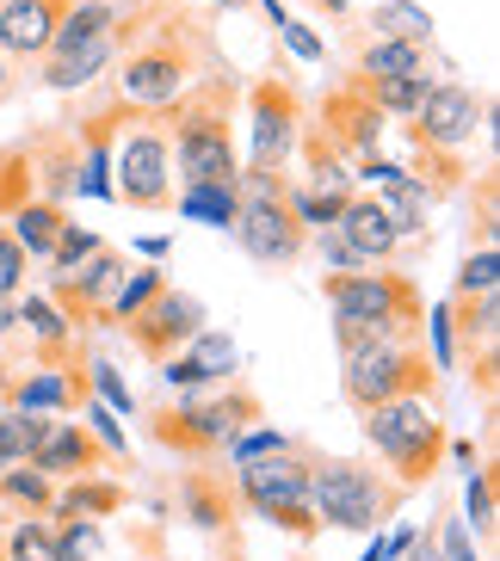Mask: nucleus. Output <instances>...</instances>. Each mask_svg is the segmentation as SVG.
Listing matches in <instances>:
<instances>
[{
	"instance_id": "obj_38",
	"label": "nucleus",
	"mask_w": 500,
	"mask_h": 561,
	"mask_svg": "<svg viewBox=\"0 0 500 561\" xmlns=\"http://www.w3.org/2000/svg\"><path fill=\"white\" fill-rule=\"evenodd\" d=\"M19 284H25V248L0 229V297H19Z\"/></svg>"
},
{
	"instance_id": "obj_2",
	"label": "nucleus",
	"mask_w": 500,
	"mask_h": 561,
	"mask_svg": "<svg viewBox=\"0 0 500 561\" xmlns=\"http://www.w3.org/2000/svg\"><path fill=\"white\" fill-rule=\"evenodd\" d=\"M253 420H266L260 396H253V389H241L235 377H223V382H204V389L173 396V408L155 413L149 432H155V445H167V450H180V457L204 462V457H223V445H229L235 432H248Z\"/></svg>"
},
{
	"instance_id": "obj_39",
	"label": "nucleus",
	"mask_w": 500,
	"mask_h": 561,
	"mask_svg": "<svg viewBox=\"0 0 500 561\" xmlns=\"http://www.w3.org/2000/svg\"><path fill=\"white\" fill-rule=\"evenodd\" d=\"M93 377H100V396H105V408L112 413H130V389L112 377V364H93Z\"/></svg>"
},
{
	"instance_id": "obj_9",
	"label": "nucleus",
	"mask_w": 500,
	"mask_h": 561,
	"mask_svg": "<svg viewBox=\"0 0 500 561\" xmlns=\"http://www.w3.org/2000/svg\"><path fill=\"white\" fill-rule=\"evenodd\" d=\"M284 173H235V222L229 234L241 241V253H248L253 265H272V272H284V265H297L303 253H309V229H303L297 216H291V204H284Z\"/></svg>"
},
{
	"instance_id": "obj_7",
	"label": "nucleus",
	"mask_w": 500,
	"mask_h": 561,
	"mask_svg": "<svg viewBox=\"0 0 500 561\" xmlns=\"http://www.w3.org/2000/svg\"><path fill=\"white\" fill-rule=\"evenodd\" d=\"M309 462L297 445L284 450H266V457H248L235 462V506L248 512V518H260V525L272 530H291V537H316V512H309Z\"/></svg>"
},
{
	"instance_id": "obj_44",
	"label": "nucleus",
	"mask_w": 500,
	"mask_h": 561,
	"mask_svg": "<svg viewBox=\"0 0 500 561\" xmlns=\"http://www.w3.org/2000/svg\"><path fill=\"white\" fill-rule=\"evenodd\" d=\"M217 7H223V13H229V7H248V0H217Z\"/></svg>"
},
{
	"instance_id": "obj_40",
	"label": "nucleus",
	"mask_w": 500,
	"mask_h": 561,
	"mask_svg": "<svg viewBox=\"0 0 500 561\" xmlns=\"http://www.w3.org/2000/svg\"><path fill=\"white\" fill-rule=\"evenodd\" d=\"M401 561H433V537H408V543H401Z\"/></svg>"
},
{
	"instance_id": "obj_13",
	"label": "nucleus",
	"mask_w": 500,
	"mask_h": 561,
	"mask_svg": "<svg viewBox=\"0 0 500 561\" xmlns=\"http://www.w3.org/2000/svg\"><path fill=\"white\" fill-rule=\"evenodd\" d=\"M384 124H389V117L365 100V87L346 81V87H333V93H328L316 130L328 136L346 161H365V154H377V142H384Z\"/></svg>"
},
{
	"instance_id": "obj_33",
	"label": "nucleus",
	"mask_w": 500,
	"mask_h": 561,
	"mask_svg": "<svg viewBox=\"0 0 500 561\" xmlns=\"http://www.w3.org/2000/svg\"><path fill=\"white\" fill-rule=\"evenodd\" d=\"M482 290H500L495 241H476V253H464V272H457V290H451V297H482Z\"/></svg>"
},
{
	"instance_id": "obj_26",
	"label": "nucleus",
	"mask_w": 500,
	"mask_h": 561,
	"mask_svg": "<svg viewBox=\"0 0 500 561\" xmlns=\"http://www.w3.org/2000/svg\"><path fill=\"white\" fill-rule=\"evenodd\" d=\"M124 506V488H112V481H87L75 476V488H63V494H50V518H105V512Z\"/></svg>"
},
{
	"instance_id": "obj_14",
	"label": "nucleus",
	"mask_w": 500,
	"mask_h": 561,
	"mask_svg": "<svg viewBox=\"0 0 500 561\" xmlns=\"http://www.w3.org/2000/svg\"><path fill=\"white\" fill-rule=\"evenodd\" d=\"M0 401L19 413H63L81 401V370H75V358H63V364L32 358L25 377H0Z\"/></svg>"
},
{
	"instance_id": "obj_16",
	"label": "nucleus",
	"mask_w": 500,
	"mask_h": 561,
	"mask_svg": "<svg viewBox=\"0 0 500 561\" xmlns=\"http://www.w3.org/2000/svg\"><path fill=\"white\" fill-rule=\"evenodd\" d=\"M333 229H340V241H346L352 253L365 265H389L396 260V248H401V234H396V222L384 216V204L377 198H365V192H352L346 204H340V216H333Z\"/></svg>"
},
{
	"instance_id": "obj_41",
	"label": "nucleus",
	"mask_w": 500,
	"mask_h": 561,
	"mask_svg": "<svg viewBox=\"0 0 500 561\" xmlns=\"http://www.w3.org/2000/svg\"><path fill=\"white\" fill-rule=\"evenodd\" d=\"M303 7H316V13H328V19H346L352 13V0H303Z\"/></svg>"
},
{
	"instance_id": "obj_28",
	"label": "nucleus",
	"mask_w": 500,
	"mask_h": 561,
	"mask_svg": "<svg viewBox=\"0 0 500 561\" xmlns=\"http://www.w3.org/2000/svg\"><path fill=\"white\" fill-rule=\"evenodd\" d=\"M352 81L365 87V100L377 105L384 117H414L420 100H427V87H433V75H384V81H365V75H352Z\"/></svg>"
},
{
	"instance_id": "obj_3",
	"label": "nucleus",
	"mask_w": 500,
	"mask_h": 561,
	"mask_svg": "<svg viewBox=\"0 0 500 561\" xmlns=\"http://www.w3.org/2000/svg\"><path fill=\"white\" fill-rule=\"evenodd\" d=\"M328 302H333V340L340 352L371 333L420 340V297L414 284L389 265H359V272H328Z\"/></svg>"
},
{
	"instance_id": "obj_15",
	"label": "nucleus",
	"mask_w": 500,
	"mask_h": 561,
	"mask_svg": "<svg viewBox=\"0 0 500 561\" xmlns=\"http://www.w3.org/2000/svg\"><path fill=\"white\" fill-rule=\"evenodd\" d=\"M105 462V445L93 438V432L81 426V420H50V432H44V445L32 450V469H44L50 481H75V476H93Z\"/></svg>"
},
{
	"instance_id": "obj_42",
	"label": "nucleus",
	"mask_w": 500,
	"mask_h": 561,
	"mask_svg": "<svg viewBox=\"0 0 500 561\" xmlns=\"http://www.w3.org/2000/svg\"><path fill=\"white\" fill-rule=\"evenodd\" d=\"M19 328V314H13V297H0V340Z\"/></svg>"
},
{
	"instance_id": "obj_5",
	"label": "nucleus",
	"mask_w": 500,
	"mask_h": 561,
	"mask_svg": "<svg viewBox=\"0 0 500 561\" xmlns=\"http://www.w3.org/2000/svg\"><path fill=\"white\" fill-rule=\"evenodd\" d=\"M359 432L365 445L396 469V481L414 494L420 481H433L439 457H445V420L433 413V396H389L359 408Z\"/></svg>"
},
{
	"instance_id": "obj_43",
	"label": "nucleus",
	"mask_w": 500,
	"mask_h": 561,
	"mask_svg": "<svg viewBox=\"0 0 500 561\" xmlns=\"http://www.w3.org/2000/svg\"><path fill=\"white\" fill-rule=\"evenodd\" d=\"M0 100H13V62L0 56Z\"/></svg>"
},
{
	"instance_id": "obj_25",
	"label": "nucleus",
	"mask_w": 500,
	"mask_h": 561,
	"mask_svg": "<svg viewBox=\"0 0 500 561\" xmlns=\"http://www.w3.org/2000/svg\"><path fill=\"white\" fill-rule=\"evenodd\" d=\"M180 216H192V222H204V229H229L235 222V180H198V185H180Z\"/></svg>"
},
{
	"instance_id": "obj_24",
	"label": "nucleus",
	"mask_w": 500,
	"mask_h": 561,
	"mask_svg": "<svg viewBox=\"0 0 500 561\" xmlns=\"http://www.w3.org/2000/svg\"><path fill=\"white\" fill-rule=\"evenodd\" d=\"M359 75H365V81H384V75H427V44L371 37L365 50H359Z\"/></svg>"
},
{
	"instance_id": "obj_12",
	"label": "nucleus",
	"mask_w": 500,
	"mask_h": 561,
	"mask_svg": "<svg viewBox=\"0 0 500 561\" xmlns=\"http://www.w3.org/2000/svg\"><path fill=\"white\" fill-rule=\"evenodd\" d=\"M198 328H204V302L185 297V290H173V284H161V290H155L130 321H124V340H130L143 358L161 364V358H173V352H180Z\"/></svg>"
},
{
	"instance_id": "obj_10",
	"label": "nucleus",
	"mask_w": 500,
	"mask_h": 561,
	"mask_svg": "<svg viewBox=\"0 0 500 561\" xmlns=\"http://www.w3.org/2000/svg\"><path fill=\"white\" fill-rule=\"evenodd\" d=\"M433 358L420 352V340H396V333H371V340H352L340 352V396L352 408H371V401L389 396H433Z\"/></svg>"
},
{
	"instance_id": "obj_20",
	"label": "nucleus",
	"mask_w": 500,
	"mask_h": 561,
	"mask_svg": "<svg viewBox=\"0 0 500 561\" xmlns=\"http://www.w3.org/2000/svg\"><path fill=\"white\" fill-rule=\"evenodd\" d=\"M161 284H167V278H161V265H124V272L112 278V290L93 302L87 328H124V321H130V314L143 309V302H149Z\"/></svg>"
},
{
	"instance_id": "obj_27",
	"label": "nucleus",
	"mask_w": 500,
	"mask_h": 561,
	"mask_svg": "<svg viewBox=\"0 0 500 561\" xmlns=\"http://www.w3.org/2000/svg\"><path fill=\"white\" fill-rule=\"evenodd\" d=\"M371 37H408V44H433V13L420 0H377L371 7Z\"/></svg>"
},
{
	"instance_id": "obj_22",
	"label": "nucleus",
	"mask_w": 500,
	"mask_h": 561,
	"mask_svg": "<svg viewBox=\"0 0 500 561\" xmlns=\"http://www.w3.org/2000/svg\"><path fill=\"white\" fill-rule=\"evenodd\" d=\"M297 149H303V167H309V173H303V185H309V192H321V198H352V192H359V180H352V161L333 149L321 130L297 136Z\"/></svg>"
},
{
	"instance_id": "obj_31",
	"label": "nucleus",
	"mask_w": 500,
	"mask_h": 561,
	"mask_svg": "<svg viewBox=\"0 0 500 561\" xmlns=\"http://www.w3.org/2000/svg\"><path fill=\"white\" fill-rule=\"evenodd\" d=\"M464 525L476 530V537L495 530V469H482V462L464 469Z\"/></svg>"
},
{
	"instance_id": "obj_8",
	"label": "nucleus",
	"mask_w": 500,
	"mask_h": 561,
	"mask_svg": "<svg viewBox=\"0 0 500 561\" xmlns=\"http://www.w3.org/2000/svg\"><path fill=\"white\" fill-rule=\"evenodd\" d=\"M482 130H488V100L482 93H469L464 81H433L427 87L420 112L408 117V136H414V154L433 167V192L457 185L469 142H476Z\"/></svg>"
},
{
	"instance_id": "obj_45",
	"label": "nucleus",
	"mask_w": 500,
	"mask_h": 561,
	"mask_svg": "<svg viewBox=\"0 0 500 561\" xmlns=\"http://www.w3.org/2000/svg\"><path fill=\"white\" fill-rule=\"evenodd\" d=\"M50 7H68V0H50Z\"/></svg>"
},
{
	"instance_id": "obj_30",
	"label": "nucleus",
	"mask_w": 500,
	"mask_h": 561,
	"mask_svg": "<svg viewBox=\"0 0 500 561\" xmlns=\"http://www.w3.org/2000/svg\"><path fill=\"white\" fill-rule=\"evenodd\" d=\"M185 358L198 364V377L204 382H223V377H235V340L229 333H217V328H198L192 340H185Z\"/></svg>"
},
{
	"instance_id": "obj_17",
	"label": "nucleus",
	"mask_w": 500,
	"mask_h": 561,
	"mask_svg": "<svg viewBox=\"0 0 500 561\" xmlns=\"http://www.w3.org/2000/svg\"><path fill=\"white\" fill-rule=\"evenodd\" d=\"M56 13L63 7H50V0H0V56L7 62H37L50 50Z\"/></svg>"
},
{
	"instance_id": "obj_35",
	"label": "nucleus",
	"mask_w": 500,
	"mask_h": 561,
	"mask_svg": "<svg viewBox=\"0 0 500 561\" xmlns=\"http://www.w3.org/2000/svg\"><path fill=\"white\" fill-rule=\"evenodd\" d=\"M279 37H284V50L297 56V62H328V44H321V32L309 25V19H279Z\"/></svg>"
},
{
	"instance_id": "obj_6",
	"label": "nucleus",
	"mask_w": 500,
	"mask_h": 561,
	"mask_svg": "<svg viewBox=\"0 0 500 561\" xmlns=\"http://www.w3.org/2000/svg\"><path fill=\"white\" fill-rule=\"evenodd\" d=\"M401 500H408V488L396 476H384V469H371V462H352V457L309 462V512H316V525L377 530L396 518Z\"/></svg>"
},
{
	"instance_id": "obj_1",
	"label": "nucleus",
	"mask_w": 500,
	"mask_h": 561,
	"mask_svg": "<svg viewBox=\"0 0 500 561\" xmlns=\"http://www.w3.org/2000/svg\"><path fill=\"white\" fill-rule=\"evenodd\" d=\"M211 37L173 0H149L143 13H117V56H112V105L117 112H167L211 75Z\"/></svg>"
},
{
	"instance_id": "obj_23",
	"label": "nucleus",
	"mask_w": 500,
	"mask_h": 561,
	"mask_svg": "<svg viewBox=\"0 0 500 561\" xmlns=\"http://www.w3.org/2000/svg\"><path fill=\"white\" fill-rule=\"evenodd\" d=\"M180 500H185V518H192L198 530L235 525V488L223 476H185L180 481Z\"/></svg>"
},
{
	"instance_id": "obj_34",
	"label": "nucleus",
	"mask_w": 500,
	"mask_h": 561,
	"mask_svg": "<svg viewBox=\"0 0 500 561\" xmlns=\"http://www.w3.org/2000/svg\"><path fill=\"white\" fill-rule=\"evenodd\" d=\"M87 253H100V234L93 229H75V222H63V234H56V248H50V272H75V265L87 260Z\"/></svg>"
},
{
	"instance_id": "obj_36",
	"label": "nucleus",
	"mask_w": 500,
	"mask_h": 561,
	"mask_svg": "<svg viewBox=\"0 0 500 561\" xmlns=\"http://www.w3.org/2000/svg\"><path fill=\"white\" fill-rule=\"evenodd\" d=\"M427 333H433V370H457V333H451V302H439L433 321H427Z\"/></svg>"
},
{
	"instance_id": "obj_4",
	"label": "nucleus",
	"mask_w": 500,
	"mask_h": 561,
	"mask_svg": "<svg viewBox=\"0 0 500 561\" xmlns=\"http://www.w3.org/2000/svg\"><path fill=\"white\" fill-rule=\"evenodd\" d=\"M173 124L167 112L112 117V204L173 210Z\"/></svg>"
},
{
	"instance_id": "obj_37",
	"label": "nucleus",
	"mask_w": 500,
	"mask_h": 561,
	"mask_svg": "<svg viewBox=\"0 0 500 561\" xmlns=\"http://www.w3.org/2000/svg\"><path fill=\"white\" fill-rule=\"evenodd\" d=\"M433 561H482L464 518H445V530H439V543H433Z\"/></svg>"
},
{
	"instance_id": "obj_32",
	"label": "nucleus",
	"mask_w": 500,
	"mask_h": 561,
	"mask_svg": "<svg viewBox=\"0 0 500 561\" xmlns=\"http://www.w3.org/2000/svg\"><path fill=\"white\" fill-rule=\"evenodd\" d=\"M50 549H56V561H100V549H105L100 518H63V530L50 525Z\"/></svg>"
},
{
	"instance_id": "obj_29",
	"label": "nucleus",
	"mask_w": 500,
	"mask_h": 561,
	"mask_svg": "<svg viewBox=\"0 0 500 561\" xmlns=\"http://www.w3.org/2000/svg\"><path fill=\"white\" fill-rule=\"evenodd\" d=\"M44 432H50V413L0 408V469L7 462H32V450L44 445Z\"/></svg>"
},
{
	"instance_id": "obj_18",
	"label": "nucleus",
	"mask_w": 500,
	"mask_h": 561,
	"mask_svg": "<svg viewBox=\"0 0 500 561\" xmlns=\"http://www.w3.org/2000/svg\"><path fill=\"white\" fill-rule=\"evenodd\" d=\"M13 314H19V333H25L32 358H50V364L75 358V340H81V328H75V321H68V314L50 302V290H32V297H19Z\"/></svg>"
},
{
	"instance_id": "obj_21",
	"label": "nucleus",
	"mask_w": 500,
	"mask_h": 561,
	"mask_svg": "<svg viewBox=\"0 0 500 561\" xmlns=\"http://www.w3.org/2000/svg\"><path fill=\"white\" fill-rule=\"evenodd\" d=\"M63 222H68V210H63V204H50V198H19L13 210H7V234L25 248V260H50Z\"/></svg>"
},
{
	"instance_id": "obj_19",
	"label": "nucleus",
	"mask_w": 500,
	"mask_h": 561,
	"mask_svg": "<svg viewBox=\"0 0 500 561\" xmlns=\"http://www.w3.org/2000/svg\"><path fill=\"white\" fill-rule=\"evenodd\" d=\"M112 56H117V25L105 37H93V44H81V50H68V56H37V81L50 87V93H87L93 81H105Z\"/></svg>"
},
{
	"instance_id": "obj_11",
	"label": "nucleus",
	"mask_w": 500,
	"mask_h": 561,
	"mask_svg": "<svg viewBox=\"0 0 500 561\" xmlns=\"http://www.w3.org/2000/svg\"><path fill=\"white\" fill-rule=\"evenodd\" d=\"M297 136H303L297 87L284 81V75H266L248 93V173H284V167L297 161Z\"/></svg>"
}]
</instances>
